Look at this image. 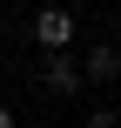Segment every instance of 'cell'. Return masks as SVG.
<instances>
[{"label":"cell","mask_w":121,"mask_h":128,"mask_svg":"<svg viewBox=\"0 0 121 128\" xmlns=\"http://www.w3.org/2000/svg\"><path fill=\"white\" fill-rule=\"evenodd\" d=\"M40 88H47V94H81V88H88V81H81V61H74L67 47L47 54V61H40Z\"/></svg>","instance_id":"2"},{"label":"cell","mask_w":121,"mask_h":128,"mask_svg":"<svg viewBox=\"0 0 121 128\" xmlns=\"http://www.w3.org/2000/svg\"><path fill=\"white\" fill-rule=\"evenodd\" d=\"M81 81H94V88L121 81V47H115V40H94V47H88V61H81Z\"/></svg>","instance_id":"3"},{"label":"cell","mask_w":121,"mask_h":128,"mask_svg":"<svg viewBox=\"0 0 121 128\" xmlns=\"http://www.w3.org/2000/svg\"><path fill=\"white\" fill-rule=\"evenodd\" d=\"M0 20H7V7H0Z\"/></svg>","instance_id":"6"},{"label":"cell","mask_w":121,"mask_h":128,"mask_svg":"<svg viewBox=\"0 0 121 128\" xmlns=\"http://www.w3.org/2000/svg\"><path fill=\"white\" fill-rule=\"evenodd\" d=\"M74 27H81V20H74L67 7H40V14H34V40H40V54L74 47Z\"/></svg>","instance_id":"1"},{"label":"cell","mask_w":121,"mask_h":128,"mask_svg":"<svg viewBox=\"0 0 121 128\" xmlns=\"http://www.w3.org/2000/svg\"><path fill=\"white\" fill-rule=\"evenodd\" d=\"M81 128H121V115H115V108H88V122H81Z\"/></svg>","instance_id":"4"},{"label":"cell","mask_w":121,"mask_h":128,"mask_svg":"<svg viewBox=\"0 0 121 128\" xmlns=\"http://www.w3.org/2000/svg\"><path fill=\"white\" fill-rule=\"evenodd\" d=\"M0 128H20V122H13V108H0Z\"/></svg>","instance_id":"5"}]
</instances>
